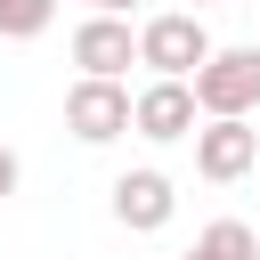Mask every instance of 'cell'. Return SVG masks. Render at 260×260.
<instances>
[{
    "label": "cell",
    "mask_w": 260,
    "mask_h": 260,
    "mask_svg": "<svg viewBox=\"0 0 260 260\" xmlns=\"http://www.w3.org/2000/svg\"><path fill=\"white\" fill-rule=\"evenodd\" d=\"M138 65H146L154 81H195V73L211 65V32H203V16H195V8L146 16V24H138Z\"/></svg>",
    "instance_id": "6da1fadb"
},
{
    "label": "cell",
    "mask_w": 260,
    "mask_h": 260,
    "mask_svg": "<svg viewBox=\"0 0 260 260\" xmlns=\"http://www.w3.org/2000/svg\"><path fill=\"white\" fill-rule=\"evenodd\" d=\"M65 130H73L81 146H114L122 130H138V98H130L122 81H98V73H81V81L65 89Z\"/></svg>",
    "instance_id": "7a4b0ae2"
},
{
    "label": "cell",
    "mask_w": 260,
    "mask_h": 260,
    "mask_svg": "<svg viewBox=\"0 0 260 260\" xmlns=\"http://www.w3.org/2000/svg\"><path fill=\"white\" fill-rule=\"evenodd\" d=\"M195 106H203V122L252 114L260 106V49H211V65L195 73Z\"/></svg>",
    "instance_id": "3957f363"
},
{
    "label": "cell",
    "mask_w": 260,
    "mask_h": 260,
    "mask_svg": "<svg viewBox=\"0 0 260 260\" xmlns=\"http://www.w3.org/2000/svg\"><path fill=\"white\" fill-rule=\"evenodd\" d=\"M252 162H260V130H252V114H228V122H203V130H195V171H203L211 187H236Z\"/></svg>",
    "instance_id": "277c9868"
},
{
    "label": "cell",
    "mask_w": 260,
    "mask_h": 260,
    "mask_svg": "<svg viewBox=\"0 0 260 260\" xmlns=\"http://www.w3.org/2000/svg\"><path fill=\"white\" fill-rule=\"evenodd\" d=\"M73 65L81 73H98V81H122L130 65H138V32H130V16H81L73 24Z\"/></svg>",
    "instance_id": "5b68a950"
},
{
    "label": "cell",
    "mask_w": 260,
    "mask_h": 260,
    "mask_svg": "<svg viewBox=\"0 0 260 260\" xmlns=\"http://www.w3.org/2000/svg\"><path fill=\"white\" fill-rule=\"evenodd\" d=\"M203 106H195V81H146L138 89V138L171 146V138H195Z\"/></svg>",
    "instance_id": "8992f818"
},
{
    "label": "cell",
    "mask_w": 260,
    "mask_h": 260,
    "mask_svg": "<svg viewBox=\"0 0 260 260\" xmlns=\"http://www.w3.org/2000/svg\"><path fill=\"white\" fill-rule=\"evenodd\" d=\"M171 211H179V195H171V179H162V171H122V179H114V219H122L130 236L171 228Z\"/></svg>",
    "instance_id": "52a82bcc"
},
{
    "label": "cell",
    "mask_w": 260,
    "mask_h": 260,
    "mask_svg": "<svg viewBox=\"0 0 260 260\" xmlns=\"http://www.w3.org/2000/svg\"><path fill=\"white\" fill-rule=\"evenodd\" d=\"M187 260H260V228H244V219H211V228L195 236Z\"/></svg>",
    "instance_id": "ba28073f"
},
{
    "label": "cell",
    "mask_w": 260,
    "mask_h": 260,
    "mask_svg": "<svg viewBox=\"0 0 260 260\" xmlns=\"http://www.w3.org/2000/svg\"><path fill=\"white\" fill-rule=\"evenodd\" d=\"M49 16H57V0H0V41H32V32H49Z\"/></svg>",
    "instance_id": "9c48e42d"
},
{
    "label": "cell",
    "mask_w": 260,
    "mask_h": 260,
    "mask_svg": "<svg viewBox=\"0 0 260 260\" xmlns=\"http://www.w3.org/2000/svg\"><path fill=\"white\" fill-rule=\"evenodd\" d=\"M8 195H16V154L0 146V203H8Z\"/></svg>",
    "instance_id": "30bf717a"
},
{
    "label": "cell",
    "mask_w": 260,
    "mask_h": 260,
    "mask_svg": "<svg viewBox=\"0 0 260 260\" xmlns=\"http://www.w3.org/2000/svg\"><path fill=\"white\" fill-rule=\"evenodd\" d=\"M89 8H98V16H130L138 0H89Z\"/></svg>",
    "instance_id": "8fae6325"
},
{
    "label": "cell",
    "mask_w": 260,
    "mask_h": 260,
    "mask_svg": "<svg viewBox=\"0 0 260 260\" xmlns=\"http://www.w3.org/2000/svg\"><path fill=\"white\" fill-rule=\"evenodd\" d=\"M195 8H219V0H195Z\"/></svg>",
    "instance_id": "7c38bea8"
}]
</instances>
